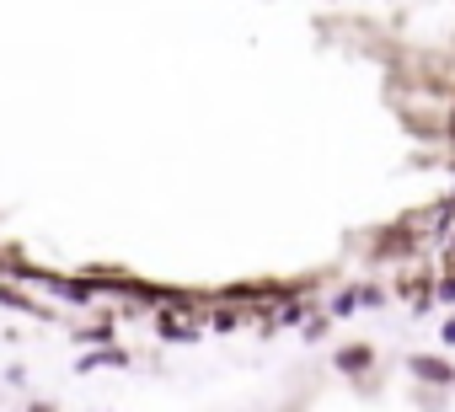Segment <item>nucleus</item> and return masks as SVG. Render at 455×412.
Masks as SVG:
<instances>
[{
  "mask_svg": "<svg viewBox=\"0 0 455 412\" xmlns=\"http://www.w3.org/2000/svg\"><path fill=\"white\" fill-rule=\"evenodd\" d=\"M242 327V311H214V332H236Z\"/></svg>",
  "mask_w": 455,
  "mask_h": 412,
  "instance_id": "6",
  "label": "nucleus"
},
{
  "mask_svg": "<svg viewBox=\"0 0 455 412\" xmlns=\"http://www.w3.org/2000/svg\"><path fill=\"white\" fill-rule=\"evenodd\" d=\"M407 375L412 380H428V385H455V364L450 359H439V353H407Z\"/></svg>",
  "mask_w": 455,
  "mask_h": 412,
  "instance_id": "1",
  "label": "nucleus"
},
{
  "mask_svg": "<svg viewBox=\"0 0 455 412\" xmlns=\"http://www.w3.org/2000/svg\"><path fill=\"white\" fill-rule=\"evenodd\" d=\"M306 321H311L306 305H290V311H284V327H306Z\"/></svg>",
  "mask_w": 455,
  "mask_h": 412,
  "instance_id": "11",
  "label": "nucleus"
},
{
  "mask_svg": "<svg viewBox=\"0 0 455 412\" xmlns=\"http://www.w3.org/2000/svg\"><path fill=\"white\" fill-rule=\"evenodd\" d=\"M81 343H102V348H113V327H86Z\"/></svg>",
  "mask_w": 455,
  "mask_h": 412,
  "instance_id": "9",
  "label": "nucleus"
},
{
  "mask_svg": "<svg viewBox=\"0 0 455 412\" xmlns=\"http://www.w3.org/2000/svg\"><path fill=\"white\" fill-rule=\"evenodd\" d=\"M354 305H359V295H354V289H343V295L332 300V316H354Z\"/></svg>",
  "mask_w": 455,
  "mask_h": 412,
  "instance_id": "7",
  "label": "nucleus"
},
{
  "mask_svg": "<svg viewBox=\"0 0 455 412\" xmlns=\"http://www.w3.org/2000/svg\"><path fill=\"white\" fill-rule=\"evenodd\" d=\"M439 343H444V348H455V311H450V321L439 327Z\"/></svg>",
  "mask_w": 455,
  "mask_h": 412,
  "instance_id": "12",
  "label": "nucleus"
},
{
  "mask_svg": "<svg viewBox=\"0 0 455 412\" xmlns=\"http://www.w3.org/2000/svg\"><path fill=\"white\" fill-rule=\"evenodd\" d=\"M327 327H332L327 316H311V321H306V343H322V337H327Z\"/></svg>",
  "mask_w": 455,
  "mask_h": 412,
  "instance_id": "8",
  "label": "nucleus"
},
{
  "mask_svg": "<svg viewBox=\"0 0 455 412\" xmlns=\"http://www.w3.org/2000/svg\"><path fill=\"white\" fill-rule=\"evenodd\" d=\"M102 364H129V353H124V348H102V353H86L76 369L86 375V369H102Z\"/></svg>",
  "mask_w": 455,
  "mask_h": 412,
  "instance_id": "4",
  "label": "nucleus"
},
{
  "mask_svg": "<svg viewBox=\"0 0 455 412\" xmlns=\"http://www.w3.org/2000/svg\"><path fill=\"white\" fill-rule=\"evenodd\" d=\"M54 295H65V300H76V305H86V300H92V295H97V289H92V284H81V279H76V284H54Z\"/></svg>",
  "mask_w": 455,
  "mask_h": 412,
  "instance_id": "5",
  "label": "nucleus"
},
{
  "mask_svg": "<svg viewBox=\"0 0 455 412\" xmlns=\"http://www.w3.org/2000/svg\"><path fill=\"white\" fill-rule=\"evenodd\" d=\"M434 295H439V305H450V311H455V273H444V279H439V289H434Z\"/></svg>",
  "mask_w": 455,
  "mask_h": 412,
  "instance_id": "10",
  "label": "nucleus"
},
{
  "mask_svg": "<svg viewBox=\"0 0 455 412\" xmlns=\"http://www.w3.org/2000/svg\"><path fill=\"white\" fill-rule=\"evenodd\" d=\"M28 412H60V407H49V401H33V407H28Z\"/></svg>",
  "mask_w": 455,
  "mask_h": 412,
  "instance_id": "13",
  "label": "nucleus"
},
{
  "mask_svg": "<svg viewBox=\"0 0 455 412\" xmlns=\"http://www.w3.org/2000/svg\"><path fill=\"white\" fill-rule=\"evenodd\" d=\"M338 369H343V375L375 369V343H343V348H338Z\"/></svg>",
  "mask_w": 455,
  "mask_h": 412,
  "instance_id": "2",
  "label": "nucleus"
},
{
  "mask_svg": "<svg viewBox=\"0 0 455 412\" xmlns=\"http://www.w3.org/2000/svg\"><path fill=\"white\" fill-rule=\"evenodd\" d=\"M156 332H161L166 343H198V327H188V321H177L172 311H161V321H156Z\"/></svg>",
  "mask_w": 455,
  "mask_h": 412,
  "instance_id": "3",
  "label": "nucleus"
}]
</instances>
